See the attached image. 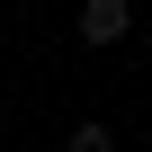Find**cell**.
<instances>
[{
  "instance_id": "obj_2",
  "label": "cell",
  "mask_w": 152,
  "mask_h": 152,
  "mask_svg": "<svg viewBox=\"0 0 152 152\" xmlns=\"http://www.w3.org/2000/svg\"><path fill=\"white\" fill-rule=\"evenodd\" d=\"M63 152H116V134H107L99 116H81V125H72V134H63Z\"/></svg>"
},
{
  "instance_id": "obj_1",
  "label": "cell",
  "mask_w": 152,
  "mask_h": 152,
  "mask_svg": "<svg viewBox=\"0 0 152 152\" xmlns=\"http://www.w3.org/2000/svg\"><path fill=\"white\" fill-rule=\"evenodd\" d=\"M134 27V9H125V0H90V9H81V45H116Z\"/></svg>"
}]
</instances>
